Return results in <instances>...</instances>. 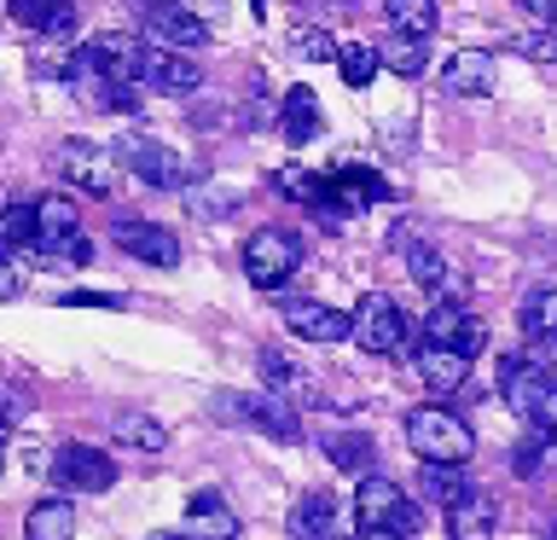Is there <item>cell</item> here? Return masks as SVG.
Returning <instances> with one entry per match:
<instances>
[{
  "label": "cell",
  "instance_id": "obj_40",
  "mask_svg": "<svg viewBox=\"0 0 557 540\" xmlns=\"http://www.w3.org/2000/svg\"><path fill=\"white\" fill-rule=\"evenodd\" d=\"M343 41H331L325 29H296V59H308V64H320V59H337Z\"/></svg>",
  "mask_w": 557,
  "mask_h": 540
},
{
  "label": "cell",
  "instance_id": "obj_38",
  "mask_svg": "<svg viewBox=\"0 0 557 540\" xmlns=\"http://www.w3.org/2000/svg\"><path fill=\"white\" fill-rule=\"evenodd\" d=\"M186 209L198 221H221L238 209V192H209V186H186Z\"/></svg>",
  "mask_w": 557,
  "mask_h": 540
},
{
  "label": "cell",
  "instance_id": "obj_46",
  "mask_svg": "<svg viewBox=\"0 0 557 540\" xmlns=\"http://www.w3.org/2000/svg\"><path fill=\"white\" fill-rule=\"evenodd\" d=\"M517 7L529 12V17H546V24H552V17H557V0H517Z\"/></svg>",
  "mask_w": 557,
  "mask_h": 540
},
{
  "label": "cell",
  "instance_id": "obj_18",
  "mask_svg": "<svg viewBox=\"0 0 557 540\" xmlns=\"http://www.w3.org/2000/svg\"><path fill=\"white\" fill-rule=\"evenodd\" d=\"M290 540H355L343 523V505L331 494H302L290 512Z\"/></svg>",
  "mask_w": 557,
  "mask_h": 540
},
{
  "label": "cell",
  "instance_id": "obj_21",
  "mask_svg": "<svg viewBox=\"0 0 557 540\" xmlns=\"http://www.w3.org/2000/svg\"><path fill=\"white\" fill-rule=\"evenodd\" d=\"M278 134H285V146H308L313 134H325L313 87H285V99H278Z\"/></svg>",
  "mask_w": 557,
  "mask_h": 540
},
{
  "label": "cell",
  "instance_id": "obj_37",
  "mask_svg": "<svg viewBox=\"0 0 557 540\" xmlns=\"http://www.w3.org/2000/svg\"><path fill=\"white\" fill-rule=\"evenodd\" d=\"M0 238H7V250H24V244L41 238V221H35V204H7V216H0Z\"/></svg>",
  "mask_w": 557,
  "mask_h": 540
},
{
  "label": "cell",
  "instance_id": "obj_48",
  "mask_svg": "<svg viewBox=\"0 0 557 540\" xmlns=\"http://www.w3.org/2000/svg\"><path fill=\"white\" fill-rule=\"evenodd\" d=\"M146 540H186V535H169V529H157V535H146Z\"/></svg>",
  "mask_w": 557,
  "mask_h": 540
},
{
  "label": "cell",
  "instance_id": "obj_23",
  "mask_svg": "<svg viewBox=\"0 0 557 540\" xmlns=\"http://www.w3.org/2000/svg\"><path fill=\"white\" fill-rule=\"evenodd\" d=\"M494 529H499V505L487 494H470L459 505H447V535L453 540H494Z\"/></svg>",
  "mask_w": 557,
  "mask_h": 540
},
{
  "label": "cell",
  "instance_id": "obj_39",
  "mask_svg": "<svg viewBox=\"0 0 557 540\" xmlns=\"http://www.w3.org/2000/svg\"><path fill=\"white\" fill-rule=\"evenodd\" d=\"M511 47L534 64H557V29H522V35H511Z\"/></svg>",
  "mask_w": 557,
  "mask_h": 540
},
{
  "label": "cell",
  "instance_id": "obj_31",
  "mask_svg": "<svg viewBox=\"0 0 557 540\" xmlns=\"http://www.w3.org/2000/svg\"><path fill=\"white\" fill-rule=\"evenodd\" d=\"M522 331H529V343L557 331V279H540V285L522 296Z\"/></svg>",
  "mask_w": 557,
  "mask_h": 540
},
{
  "label": "cell",
  "instance_id": "obj_27",
  "mask_svg": "<svg viewBox=\"0 0 557 540\" xmlns=\"http://www.w3.org/2000/svg\"><path fill=\"white\" fill-rule=\"evenodd\" d=\"M331 186H337L355 209H366V204H389V198H395V181H383L377 169H360V163H343L337 174H331Z\"/></svg>",
  "mask_w": 557,
  "mask_h": 540
},
{
  "label": "cell",
  "instance_id": "obj_7",
  "mask_svg": "<svg viewBox=\"0 0 557 540\" xmlns=\"http://www.w3.org/2000/svg\"><path fill=\"white\" fill-rule=\"evenodd\" d=\"M407 338H412V326L395 308L389 291H366L355 303V343L366 355H407Z\"/></svg>",
  "mask_w": 557,
  "mask_h": 540
},
{
  "label": "cell",
  "instance_id": "obj_19",
  "mask_svg": "<svg viewBox=\"0 0 557 540\" xmlns=\"http://www.w3.org/2000/svg\"><path fill=\"white\" fill-rule=\"evenodd\" d=\"M181 535H186V540H238V517H233V505H226L215 488H203V494L186 500Z\"/></svg>",
  "mask_w": 557,
  "mask_h": 540
},
{
  "label": "cell",
  "instance_id": "obj_33",
  "mask_svg": "<svg viewBox=\"0 0 557 540\" xmlns=\"http://www.w3.org/2000/svg\"><path fill=\"white\" fill-rule=\"evenodd\" d=\"M424 494H430L435 505H459V500L476 494V488H470L465 465H424Z\"/></svg>",
  "mask_w": 557,
  "mask_h": 540
},
{
  "label": "cell",
  "instance_id": "obj_26",
  "mask_svg": "<svg viewBox=\"0 0 557 540\" xmlns=\"http://www.w3.org/2000/svg\"><path fill=\"white\" fill-rule=\"evenodd\" d=\"M407 268H412V279L424 291H435V296H459L465 291V279L447 268V256L442 250H430V244H407Z\"/></svg>",
  "mask_w": 557,
  "mask_h": 540
},
{
  "label": "cell",
  "instance_id": "obj_29",
  "mask_svg": "<svg viewBox=\"0 0 557 540\" xmlns=\"http://www.w3.org/2000/svg\"><path fill=\"white\" fill-rule=\"evenodd\" d=\"M325 453H331V465H337V470H348V477H372V459H377L372 435H360V430L325 435Z\"/></svg>",
  "mask_w": 557,
  "mask_h": 540
},
{
  "label": "cell",
  "instance_id": "obj_42",
  "mask_svg": "<svg viewBox=\"0 0 557 540\" xmlns=\"http://www.w3.org/2000/svg\"><path fill=\"white\" fill-rule=\"evenodd\" d=\"M529 425H540V430H552V435H557V383H552L546 395H540V407H534Z\"/></svg>",
  "mask_w": 557,
  "mask_h": 540
},
{
  "label": "cell",
  "instance_id": "obj_25",
  "mask_svg": "<svg viewBox=\"0 0 557 540\" xmlns=\"http://www.w3.org/2000/svg\"><path fill=\"white\" fill-rule=\"evenodd\" d=\"M377 52H383V70H395V76H407V82H418L430 64V41L424 35H407V29H389L377 41Z\"/></svg>",
  "mask_w": 557,
  "mask_h": 540
},
{
  "label": "cell",
  "instance_id": "obj_34",
  "mask_svg": "<svg viewBox=\"0 0 557 540\" xmlns=\"http://www.w3.org/2000/svg\"><path fill=\"white\" fill-rule=\"evenodd\" d=\"M337 70H343V82H348V87H372V76L383 70V52H377L372 41H343Z\"/></svg>",
  "mask_w": 557,
  "mask_h": 540
},
{
  "label": "cell",
  "instance_id": "obj_22",
  "mask_svg": "<svg viewBox=\"0 0 557 540\" xmlns=\"http://www.w3.org/2000/svg\"><path fill=\"white\" fill-rule=\"evenodd\" d=\"M12 17L29 24L41 41H64V35L76 29V7H70V0H12Z\"/></svg>",
  "mask_w": 557,
  "mask_h": 540
},
{
  "label": "cell",
  "instance_id": "obj_6",
  "mask_svg": "<svg viewBox=\"0 0 557 540\" xmlns=\"http://www.w3.org/2000/svg\"><path fill=\"white\" fill-rule=\"evenodd\" d=\"M116 157H122V169H134L146 186H157V192H186L191 186V169H186V157L181 151H169L157 134H122L116 139Z\"/></svg>",
  "mask_w": 557,
  "mask_h": 540
},
{
  "label": "cell",
  "instance_id": "obj_50",
  "mask_svg": "<svg viewBox=\"0 0 557 540\" xmlns=\"http://www.w3.org/2000/svg\"><path fill=\"white\" fill-rule=\"evenodd\" d=\"M552 540H557V517H552Z\"/></svg>",
  "mask_w": 557,
  "mask_h": 540
},
{
  "label": "cell",
  "instance_id": "obj_14",
  "mask_svg": "<svg viewBox=\"0 0 557 540\" xmlns=\"http://www.w3.org/2000/svg\"><path fill=\"white\" fill-rule=\"evenodd\" d=\"M35 221H41V238H35L41 256H70L82 244V209H76V198H64V192H47V198L35 204Z\"/></svg>",
  "mask_w": 557,
  "mask_h": 540
},
{
  "label": "cell",
  "instance_id": "obj_4",
  "mask_svg": "<svg viewBox=\"0 0 557 540\" xmlns=\"http://www.w3.org/2000/svg\"><path fill=\"white\" fill-rule=\"evenodd\" d=\"M128 12H134V24L151 47H174V52L209 47V17L174 7V0H128Z\"/></svg>",
  "mask_w": 557,
  "mask_h": 540
},
{
  "label": "cell",
  "instance_id": "obj_11",
  "mask_svg": "<svg viewBox=\"0 0 557 540\" xmlns=\"http://www.w3.org/2000/svg\"><path fill=\"white\" fill-rule=\"evenodd\" d=\"M52 163H59V174H64V181L76 186V192H94V198H104V192L116 186V163H122V157L87 146V139H64Z\"/></svg>",
  "mask_w": 557,
  "mask_h": 540
},
{
  "label": "cell",
  "instance_id": "obj_3",
  "mask_svg": "<svg viewBox=\"0 0 557 540\" xmlns=\"http://www.w3.org/2000/svg\"><path fill=\"white\" fill-rule=\"evenodd\" d=\"M134 82H139V76H116V70L99 64L87 47L70 52L64 87H70L82 105H94V111H139V87H134Z\"/></svg>",
  "mask_w": 557,
  "mask_h": 540
},
{
  "label": "cell",
  "instance_id": "obj_5",
  "mask_svg": "<svg viewBox=\"0 0 557 540\" xmlns=\"http://www.w3.org/2000/svg\"><path fill=\"white\" fill-rule=\"evenodd\" d=\"M296 268H302V238L290 226H256L244 238V273H250L256 291H278Z\"/></svg>",
  "mask_w": 557,
  "mask_h": 540
},
{
  "label": "cell",
  "instance_id": "obj_8",
  "mask_svg": "<svg viewBox=\"0 0 557 540\" xmlns=\"http://www.w3.org/2000/svg\"><path fill=\"white\" fill-rule=\"evenodd\" d=\"M355 512H360V523H377V529H400V535L424 529V505H412L407 488L389 482V477H377V470H372V477H360Z\"/></svg>",
  "mask_w": 557,
  "mask_h": 540
},
{
  "label": "cell",
  "instance_id": "obj_30",
  "mask_svg": "<svg viewBox=\"0 0 557 540\" xmlns=\"http://www.w3.org/2000/svg\"><path fill=\"white\" fill-rule=\"evenodd\" d=\"M111 435H116L122 447H139V453H163L169 447V430L157 425L151 413H116L111 418Z\"/></svg>",
  "mask_w": 557,
  "mask_h": 540
},
{
  "label": "cell",
  "instance_id": "obj_9",
  "mask_svg": "<svg viewBox=\"0 0 557 540\" xmlns=\"http://www.w3.org/2000/svg\"><path fill=\"white\" fill-rule=\"evenodd\" d=\"M418 338H424V343H447V348H459V355L476 360V355H482V343H487V326L476 320V314H465L459 296H435V308L424 314Z\"/></svg>",
  "mask_w": 557,
  "mask_h": 540
},
{
  "label": "cell",
  "instance_id": "obj_12",
  "mask_svg": "<svg viewBox=\"0 0 557 540\" xmlns=\"http://www.w3.org/2000/svg\"><path fill=\"white\" fill-rule=\"evenodd\" d=\"M139 82L157 87V94H174V99H186V94H198L203 87V70L191 64V52H174V47H151L139 52Z\"/></svg>",
  "mask_w": 557,
  "mask_h": 540
},
{
  "label": "cell",
  "instance_id": "obj_45",
  "mask_svg": "<svg viewBox=\"0 0 557 540\" xmlns=\"http://www.w3.org/2000/svg\"><path fill=\"white\" fill-rule=\"evenodd\" d=\"M355 540H412V535H400V529H377V523H360Z\"/></svg>",
  "mask_w": 557,
  "mask_h": 540
},
{
  "label": "cell",
  "instance_id": "obj_20",
  "mask_svg": "<svg viewBox=\"0 0 557 540\" xmlns=\"http://www.w3.org/2000/svg\"><path fill=\"white\" fill-rule=\"evenodd\" d=\"M412 360H418L424 390H435V395H453L470 383V355H459V348H447V343H418Z\"/></svg>",
  "mask_w": 557,
  "mask_h": 540
},
{
  "label": "cell",
  "instance_id": "obj_44",
  "mask_svg": "<svg viewBox=\"0 0 557 540\" xmlns=\"http://www.w3.org/2000/svg\"><path fill=\"white\" fill-rule=\"evenodd\" d=\"M17 291H24V268L7 261V268H0V296H17Z\"/></svg>",
  "mask_w": 557,
  "mask_h": 540
},
{
  "label": "cell",
  "instance_id": "obj_13",
  "mask_svg": "<svg viewBox=\"0 0 557 540\" xmlns=\"http://www.w3.org/2000/svg\"><path fill=\"white\" fill-rule=\"evenodd\" d=\"M285 326H290V338H302V343H343V338H355V314H343L331 303H308V296H290V303H285Z\"/></svg>",
  "mask_w": 557,
  "mask_h": 540
},
{
  "label": "cell",
  "instance_id": "obj_35",
  "mask_svg": "<svg viewBox=\"0 0 557 540\" xmlns=\"http://www.w3.org/2000/svg\"><path fill=\"white\" fill-rule=\"evenodd\" d=\"M273 192H278V198H290V204H320L325 198V174H308L302 163H285V169H278L273 174Z\"/></svg>",
  "mask_w": 557,
  "mask_h": 540
},
{
  "label": "cell",
  "instance_id": "obj_49",
  "mask_svg": "<svg viewBox=\"0 0 557 540\" xmlns=\"http://www.w3.org/2000/svg\"><path fill=\"white\" fill-rule=\"evenodd\" d=\"M250 12H256V17H268V7H261V0H250Z\"/></svg>",
  "mask_w": 557,
  "mask_h": 540
},
{
  "label": "cell",
  "instance_id": "obj_24",
  "mask_svg": "<svg viewBox=\"0 0 557 540\" xmlns=\"http://www.w3.org/2000/svg\"><path fill=\"white\" fill-rule=\"evenodd\" d=\"M24 535L29 540H76V505H70L64 494H47L41 505H29Z\"/></svg>",
  "mask_w": 557,
  "mask_h": 540
},
{
  "label": "cell",
  "instance_id": "obj_10",
  "mask_svg": "<svg viewBox=\"0 0 557 540\" xmlns=\"http://www.w3.org/2000/svg\"><path fill=\"white\" fill-rule=\"evenodd\" d=\"M52 482L70 488V494H104V488L116 482V459H104L99 447L87 442H64L59 453H52Z\"/></svg>",
  "mask_w": 557,
  "mask_h": 540
},
{
  "label": "cell",
  "instance_id": "obj_32",
  "mask_svg": "<svg viewBox=\"0 0 557 540\" xmlns=\"http://www.w3.org/2000/svg\"><path fill=\"white\" fill-rule=\"evenodd\" d=\"M261 383L278 390V395H313L308 390V372L290 355H278V348H261Z\"/></svg>",
  "mask_w": 557,
  "mask_h": 540
},
{
  "label": "cell",
  "instance_id": "obj_15",
  "mask_svg": "<svg viewBox=\"0 0 557 540\" xmlns=\"http://www.w3.org/2000/svg\"><path fill=\"white\" fill-rule=\"evenodd\" d=\"M552 383H557V378H552L534 355H505V360H499V395L511 401V413H522V418H534L540 395H546Z\"/></svg>",
  "mask_w": 557,
  "mask_h": 540
},
{
  "label": "cell",
  "instance_id": "obj_28",
  "mask_svg": "<svg viewBox=\"0 0 557 540\" xmlns=\"http://www.w3.org/2000/svg\"><path fill=\"white\" fill-rule=\"evenodd\" d=\"M552 465H557V435L540 430V425H529V435H522L517 453H511V470H517L522 482H534V477H546Z\"/></svg>",
  "mask_w": 557,
  "mask_h": 540
},
{
  "label": "cell",
  "instance_id": "obj_47",
  "mask_svg": "<svg viewBox=\"0 0 557 540\" xmlns=\"http://www.w3.org/2000/svg\"><path fill=\"white\" fill-rule=\"evenodd\" d=\"M174 7H186V12H198V17H215V0H174Z\"/></svg>",
  "mask_w": 557,
  "mask_h": 540
},
{
  "label": "cell",
  "instance_id": "obj_17",
  "mask_svg": "<svg viewBox=\"0 0 557 540\" xmlns=\"http://www.w3.org/2000/svg\"><path fill=\"white\" fill-rule=\"evenodd\" d=\"M442 87L453 99H487L499 87V64H494V52H482V47H465V52H453L447 70H442Z\"/></svg>",
  "mask_w": 557,
  "mask_h": 540
},
{
  "label": "cell",
  "instance_id": "obj_43",
  "mask_svg": "<svg viewBox=\"0 0 557 540\" xmlns=\"http://www.w3.org/2000/svg\"><path fill=\"white\" fill-rule=\"evenodd\" d=\"M529 355H534V360H540V366H546V372L557 378V331H552V338H534Z\"/></svg>",
  "mask_w": 557,
  "mask_h": 540
},
{
  "label": "cell",
  "instance_id": "obj_41",
  "mask_svg": "<svg viewBox=\"0 0 557 540\" xmlns=\"http://www.w3.org/2000/svg\"><path fill=\"white\" fill-rule=\"evenodd\" d=\"M64 308H122V296H111V291H64Z\"/></svg>",
  "mask_w": 557,
  "mask_h": 540
},
{
  "label": "cell",
  "instance_id": "obj_36",
  "mask_svg": "<svg viewBox=\"0 0 557 540\" xmlns=\"http://www.w3.org/2000/svg\"><path fill=\"white\" fill-rule=\"evenodd\" d=\"M383 12H389V24L395 29H407V35H435V24H442V17H435V0H383Z\"/></svg>",
  "mask_w": 557,
  "mask_h": 540
},
{
  "label": "cell",
  "instance_id": "obj_1",
  "mask_svg": "<svg viewBox=\"0 0 557 540\" xmlns=\"http://www.w3.org/2000/svg\"><path fill=\"white\" fill-rule=\"evenodd\" d=\"M215 418L244 425L256 435H273V442H296L302 435V418H296L290 395H278V390H226L215 395Z\"/></svg>",
  "mask_w": 557,
  "mask_h": 540
},
{
  "label": "cell",
  "instance_id": "obj_16",
  "mask_svg": "<svg viewBox=\"0 0 557 540\" xmlns=\"http://www.w3.org/2000/svg\"><path fill=\"white\" fill-rule=\"evenodd\" d=\"M116 244L134 261H151V268H181V238L163 221H116Z\"/></svg>",
  "mask_w": 557,
  "mask_h": 540
},
{
  "label": "cell",
  "instance_id": "obj_2",
  "mask_svg": "<svg viewBox=\"0 0 557 540\" xmlns=\"http://www.w3.org/2000/svg\"><path fill=\"white\" fill-rule=\"evenodd\" d=\"M407 442L424 465H465L470 453H476V435L459 413L447 407H412L407 413Z\"/></svg>",
  "mask_w": 557,
  "mask_h": 540
}]
</instances>
